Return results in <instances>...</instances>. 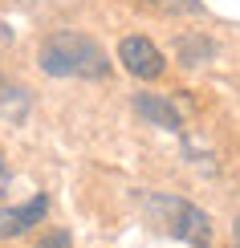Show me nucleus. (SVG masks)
Listing matches in <instances>:
<instances>
[{"mask_svg": "<svg viewBox=\"0 0 240 248\" xmlns=\"http://www.w3.org/2000/svg\"><path fill=\"white\" fill-rule=\"evenodd\" d=\"M37 65L49 78H106V53L98 49V41H90L86 33H53L41 45Z\"/></svg>", "mask_w": 240, "mask_h": 248, "instance_id": "1", "label": "nucleus"}, {"mask_svg": "<svg viewBox=\"0 0 240 248\" xmlns=\"http://www.w3.org/2000/svg\"><path fill=\"white\" fill-rule=\"evenodd\" d=\"M147 216L163 232L179 236V240H187L192 248H208L212 244V224H208V216L200 208H192L187 200H179V195H151L147 200Z\"/></svg>", "mask_w": 240, "mask_h": 248, "instance_id": "2", "label": "nucleus"}, {"mask_svg": "<svg viewBox=\"0 0 240 248\" xmlns=\"http://www.w3.org/2000/svg\"><path fill=\"white\" fill-rule=\"evenodd\" d=\"M118 61L130 69L134 78H159L163 74V53L151 45L147 37H127L118 45Z\"/></svg>", "mask_w": 240, "mask_h": 248, "instance_id": "3", "label": "nucleus"}, {"mask_svg": "<svg viewBox=\"0 0 240 248\" xmlns=\"http://www.w3.org/2000/svg\"><path fill=\"white\" fill-rule=\"evenodd\" d=\"M45 212H49V200H45V195H33V200L20 203V208H0V240L25 236L33 224L45 220Z\"/></svg>", "mask_w": 240, "mask_h": 248, "instance_id": "4", "label": "nucleus"}, {"mask_svg": "<svg viewBox=\"0 0 240 248\" xmlns=\"http://www.w3.org/2000/svg\"><path fill=\"white\" fill-rule=\"evenodd\" d=\"M29 110H33L29 90L8 81V78H0V126H20L29 118Z\"/></svg>", "mask_w": 240, "mask_h": 248, "instance_id": "5", "label": "nucleus"}, {"mask_svg": "<svg viewBox=\"0 0 240 248\" xmlns=\"http://www.w3.org/2000/svg\"><path fill=\"white\" fill-rule=\"evenodd\" d=\"M134 110H139V114L147 118L151 126H163V130H183L179 110H175L167 98H159V94H139V98H134Z\"/></svg>", "mask_w": 240, "mask_h": 248, "instance_id": "6", "label": "nucleus"}, {"mask_svg": "<svg viewBox=\"0 0 240 248\" xmlns=\"http://www.w3.org/2000/svg\"><path fill=\"white\" fill-rule=\"evenodd\" d=\"M179 57H183V65H208L216 57V45L208 37H200V33L179 37Z\"/></svg>", "mask_w": 240, "mask_h": 248, "instance_id": "7", "label": "nucleus"}, {"mask_svg": "<svg viewBox=\"0 0 240 248\" xmlns=\"http://www.w3.org/2000/svg\"><path fill=\"white\" fill-rule=\"evenodd\" d=\"M37 248H74V240H69V236H65V232L57 228V232H49V236H41V244H37Z\"/></svg>", "mask_w": 240, "mask_h": 248, "instance_id": "8", "label": "nucleus"}, {"mask_svg": "<svg viewBox=\"0 0 240 248\" xmlns=\"http://www.w3.org/2000/svg\"><path fill=\"white\" fill-rule=\"evenodd\" d=\"M4 183H8V175H4V167H0V191H4Z\"/></svg>", "mask_w": 240, "mask_h": 248, "instance_id": "9", "label": "nucleus"}, {"mask_svg": "<svg viewBox=\"0 0 240 248\" xmlns=\"http://www.w3.org/2000/svg\"><path fill=\"white\" fill-rule=\"evenodd\" d=\"M236 248H240V220H236Z\"/></svg>", "mask_w": 240, "mask_h": 248, "instance_id": "10", "label": "nucleus"}]
</instances>
